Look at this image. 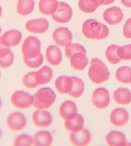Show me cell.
I'll use <instances>...</instances> for the list:
<instances>
[{
  "label": "cell",
  "mask_w": 131,
  "mask_h": 146,
  "mask_svg": "<svg viewBox=\"0 0 131 146\" xmlns=\"http://www.w3.org/2000/svg\"><path fill=\"white\" fill-rule=\"evenodd\" d=\"M82 33L88 39L101 40L106 38L109 31L104 24L95 19H89L82 25Z\"/></svg>",
  "instance_id": "obj_1"
},
{
  "label": "cell",
  "mask_w": 131,
  "mask_h": 146,
  "mask_svg": "<svg viewBox=\"0 0 131 146\" xmlns=\"http://www.w3.org/2000/svg\"><path fill=\"white\" fill-rule=\"evenodd\" d=\"M88 76L93 82L101 84L109 79L110 73L104 62L98 58H93L91 61Z\"/></svg>",
  "instance_id": "obj_2"
},
{
  "label": "cell",
  "mask_w": 131,
  "mask_h": 146,
  "mask_svg": "<svg viewBox=\"0 0 131 146\" xmlns=\"http://www.w3.org/2000/svg\"><path fill=\"white\" fill-rule=\"evenodd\" d=\"M56 99L54 90L50 88H42L32 96V105L40 110L51 107Z\"/></svg>",
  "instance_id": "obj_3"
},
{
  "label": "cell",
  "mask_w": 131,
  "mask_h": 146,
  "mask_svg": "<svg viewBox=\"0 0 131 146\" xmlns=\"http://www.w3.org/2000/svg\"><path fill=\"white\" fill-rule=\"evenodd\" d=\"M41 42L36 37L30 36L25 39L22 46L23 59H34L41 54Z\"/></svg>",
  "instance_id": "obj_4"
},
{
  "label": "cell",
  "mask_w": 131,
  "mask_h": 146,
  "mask_svg": "<svg viewBox=\"0 0 131 146\" xmlns=\"http://www.w3.org/2000/svg\"><path fill=\"white\" fill-rule=\"evenodd\" d=\"M52 18L59 23L69 22L73 17V11L69 4L65 2H59L56 12L52 15Z\"/></svg>",
  "instance_id": "obj_5"
},
{
  "label": "cell",
  "mask_w": 131,
  "mask_h": 146,
  "mask_svg": "<svg viewBox=\"0 0 131 146\" xmlns=\"http://www.w3.org/2000/svg\"><path fill=\"white\" fill-rule=\"evenodd\" d=\"M11 102L19 109H27L32 104V96L24 91H16L12 94Z\"/></svg>",
  "instance_id": "obj_6"
},
{
  "label": "cell",
  "mask_w": 131,
  "mask_h": 146,
  "mask_svg": "<svg viewBox=\"0 0 131 146\" xmlns=\"http://www.w3.org/2000/svg\"><path fill=\"white\" fill-rule=\"evenodd\" d=\"M93 103L98 109H105L110 103L109 93L104 88H99L95 90L93 94Z\"/></svg>",
  "instance_id": "obj_7"
},
{
  "label": "cell",
  "mask_w": 131,
  "mask_h": 146,
  "mask_svg": "<svg viewBox=\"0 0 131 146\" xmlns=\"http://www.w3.org/2000/svg\"><path fill=\"white\" fill-rule=\"evenodd\" d=\"M22 37L21 32L18 30H9L0 36V42L5 46L11 48L18 45Z\"/></svg>",
  "instance_id": "obj_8"
},
{
  "label": "cell",
  "mask_w": 131,
  "mask_h": 146,
  "mask_svg": "<svg viewBox=\"0 0 131 146\" xmlns=\"http://www.w3.org/2000/svg\"><path fill=\"white\" fill-rule=\"evenodd\" d=\"M53 38L58 46H66L71 42L73 34L66 27H59L53 33Z\"/></svg>",
  "instance_id": "obj_9"
},
{
  "label": "cell",
  "mask_w": 131,
  "mask_h": 146,
  "mask_svg": "<svg viewBox=\"0 0 131 146\" xmlns=\"http://www.w3.org/2000/svg\"><path fill=\"white\" fill-rule=\"evenodd\" d=\"M7 124L11 130L18 131L23 129L26 126V120L22 113L14 112L9 115L7 119Z\"/></svg>",
  "instance_id": "obj_10"
},
{
  "label": "cell",
  "mask_w": 131,
  "mask_h": 146,
  "mask_svg": "<svg viewBox=\"0 0 131 146\" xmlns=\"http://www.w3.org/2000/svg\"><path fill=\"white\" fill-rule=\"evenodd\" d=\"M103 17L107 23L110 25H116L123 19V13L120 7H112L105 10Z\"/></svg>",
  "instance_id": "obj_11"
},
{
  "label": "cell",
  "mask_w": 131,
  "mask_h": 146,
  "mask_svg": "<svg viewBox=\"0 0 131 146\" xmlns=\"http://www.w3.org/2000/svg\"><path fill=\"white\" fill-rule=\"evenodd\" d=\"M110 120L116 127H123L129 120V115L127 111L123 108H116L110 113Z\"/></svg>",
  "instance_id": "obj_12"
},
{
  "label": "cell",
  "mask_w": 131,
  "mask_h": 146,
  "mask_svg": "<svg viewBox=\"0 0 131 146\" xmlns=\"http://www.w3.org/2000/svg\"><path fill=\"white\" fill-rule=\"evenodd\" d=\"M25 28L28 31L35 34H43L49 28V23L46 19L39 18L28 21Z\"/></svg>",
  "instance_id": "obj_13"
},
{
  "label": "cell",
  "mask_w": 131,
  "mask_h": 146,
  "mask_svg": "<svg viewBox=\"0 0 131 146\" xmlns=\"http://www.w3.org/2000/svg\"><path fill=\"white\" fill-rule=\"evenodd\" d=\"M91 140V135L87 129L83 128L77 132H72L70 135V141L75 145H87Z\"/></svg>",
  "instance_id": "obj_14"
},
{
  "label": "cell",
  "mask_w": 131,
  "mask_h": 146,
  "mask_svg": "<svg viewBox=\"0 0 131 146\" xmlns=\"http://www.w3.org/2000/svg\"><path fill=\"white\" fill-rule=\"evenodd\" d=\"M32 120L34 124L39 127H48L52 122L51 114L48 111L40 109L33 114Z\"/></svg>",
  "instance_id": "obj_15"
},
{
  "label": "cell",
  "mask_w": 131,
  "mask_h": 146,
  "mask_svg": "<svg viewBox=\"0 0 131 146\" xmlns=\"http://www.w3.org/2000/svg\"><path fill=\"white\" fill-rule=\"evenodd\" d=\"M59 114L63 119L69 120L76 117L77 115V107L75 103L71 100H67L60 105Z\"/></svg>",
  "instance_id": "obj_16"
},
{
  "label": "cell",
  "mask_w": 131,
  "mask_h": 146,
  "mask_svg": "<svg viewBox=\"0 0 131 146\" xmlns=\"http://www.w3.org/2000/svg\"><path fill=\"white\" fill-rule=\"evenodd\" d=\"M73 84L72 78L65 75L59 76L55 82L57 90L62 94H69L72 90Z\"/></svg>",
  "instance_id": "obj_17"
},
{
  "label": "cell",
  "mask_w": 131,
  "mask_h": 146,
  "mask_svg": "<svg viewBox=\"0 0 131 146\" xmlns=\"http://www.w3.org/2000/svg\"><path fill=\"white\" fill-rule=\"evenodd\" d=\"M87 53L78 52L73 54L69 57L71 66L76 70H83L87 66L88 59L86 57Z\"/></svg>",
  "instance_id": "obj_18"
},
{
  "label": "cell",
  "mask_w": 131,
  "mask_h": 146,
  "mask_svg": "<svg viewBox=\"0 0 131 146\" xmlns=\"http://www.w3.org/2000/svg\"><path fill=\"white\" fill-rule=\"evenodd\" d=\"M46 58L50 64L53 66H58L62 61V52L57 46L51 45L46 49Z\"/></svg>",
  "instance_id": "obj_19"
},
{
  "label": "cell",
  "mask_w": 131,
  "mask_h": 146,
  "mask_svg": "<svg viewBox=\"0 0 131 146\" xmlns=\"http://www.w3.org/2000/svg\"><path fill=\"white\" fill-rule=\"evenodd\" d=\"M106 143L110 146H124L127 144L125 135L123 133L117 131H112L106 137Z\"/></svg>",
  "instance_id": "obj_20"
},
{
  "label": "cell",
  "mask_w": 131,
  "mask_h": 146,
  "mask_svg": "<svg viewBox=\"0 0 131 146\" xmlns=\"http://www.w3.org/2000/svg\"><path fill=\"white\" fill-rule=\"evenodd\" d=\"M115 102L120 105H128L131 102V92L125 88H119L113 94Z\"/></svg>",
  "instance_id": "obj_21"
},
{
  "label": "cell",
  "mask_w": 131,
  "mask_h": 146,
  "mask_svg": "<svg viewBox=\"0 0 131 146\" xmlns=\"http://www.w3.org/2000/svg\"><path fill=\"white\" fill-rule=\"evenodd\" d=\"M59 7L57 0H40L39 3V9L42 14L52 15L56 12Z\"/></svg>",
  "instance_id": "obj_22"
},
{
  "label": "cell",
  "mask_w": 131,
  "mask_h": 146,
  "mask_svg": "<svg viewBox=\"0 0 131 146\" xmlns=\"http://www.w3.org/2000/svg\"><path fill=\"white\" fill-rule=\"evenodd\" d=\"M52 142V136L48 131L37 133L33 138V145L36 146H49Z\"/></svg>",
  "instance_id": "obj_23"
},
{
  "label": "cell",
  "mask_w": 131,
  "mask_h": 146,
  "mask_svg": "<svg viewBox=\"0 0 131 146\" xmlns=\"http://www.w3.org/2000/svg\"><path fill=\"white\" fill-rule=\"evenodd\" d=\"M65 127L71 132H77L84 128V120L80 115H77L74 119L65 120Z\"/></svg>",
  "instance_id": "obj_24"
},
{
  "label": "cell",
  "mask_w": 131,
  "mask_h": 146,
  "mask_svg": "<svg viewBox=\"0 0 131 146\" xmlns=\"http://www.w3.org/2000/svg\"><path fill=\"white\" fill-rule=\"evenodd\" d=\"M34 0H19L17 4V13L22 16H27L34 9Z\"/></svg>",
  "instance_id": "obj_25"
},
{
  "label": "cell",
  "mask_w": 131,
  "mask_h": 146,
  "mask_svg": "<svg viewBox=\"0 0 131 146\" xmlns=\"http://www.w3.org/2000/svg\"><path fill=\"white\" fill-rule=\"evenodd\" d=\"M53 77V72L50 67L44 66L36 72V79L39 84H46L50 82Z\"/></svg>",
  "instance_id": "obj_26"
},
{
  "label": "cell",
  "mask_w": 131,
  "mask_h": 146,
  "mask_svg": "<svg viewBox=\"0 0 131 146\" xmlns=\"http://www.w3.org/2000/svg\"><path fill=\"white\" fill-rule=\"evenodd\" d=\"M116 78L118 81L121 83H131V68L127 66L120 67L116 72Z\"/></svg>",
  "instance_id": "obj_27"
},
{
  "label": "cell",
  "mask_w": 131,
  "mask_h": 146,
  "mask_svg": "<svg viewBox=\"0 0 131 146\" xmlns=\"http://www.w3.org/2000/svg\"><path fill=\"white\" fill-rule=\"evenodd\" d=\"M71 78L73 84L69 95L73 98H79L84 92V83L79 78L76 77H71Z\"/></svg>",
  "instance_id": "obj_28"
},
{
  "label": "cell",
  "mask_w": 131,
  "mask_h": 146,
  "mask_svg": "<svg viewBox=\"0 0 131 146\" xmlns=\"http://www.w3.org/2000/svg\"><path fill=\"white\" fill-rule=\"evenodd\" d=\"M118 48H119V46L116 44L110 45L107 47L105 51V57L110 64H116L122 61L118 55Z\"/></svg>",
  "instance_id": "obj_29"
},
{
  "label": "cell",
  "mask_w": 131,
  "mask_h": 146,
  "mask_svg": "<svg viewBox=\"0 0 131 146\" xmlns=\"http://www.w3.org/2000/svg\"><path fill=\"white\" fill-rule=\"evenodd\" d=\"M79 7L85 13H92L99 7V4L97 0H79Z\"/></svg>",
  "instance_id": "obj_30"
},
{
  "label": "cell",
  "mask_w": 131,
  "mask_h": 146,
  "mask_svg": "<svg viewBox=\"0 0 131 146\" xmlns=\"http://www.w3.org/2000/svg\"><path fill=\"white\" fill-rule=\"evenodd\" d=\"M22 83L28 88H35L39 85L36 79V72L28 73L22 79Z\"/></svg>",
  "instance_id": "obj_31"
},
{
  "label": "cell",
  "mask_w": 131,
  "mask_h": 146,
  "mask_svg": "<svg viewBox=\"0 0 131 146\" xmlns=\"http://www.w3.org/2000/svg\"><path fill=\"white\" fill-rule=\"evenodd\" d=\"M80 52H86V50L83 46L82 45L78 44V43H73V42H70V43L67 44L65 48V53L66 55L69 58L71 55L75 54V53Z\"/></svg>",
  "instance_id": "obj_32"
},
{
  "label": "cell",
  "mask_w": 131,
  "mask_h": 146,
  "mask_svg": "<svg viewBox=\"0 0 131 146\" xmlns=\"http://www.w3.org/2000/svg\"><path fill=\"white\" fill-rule=\"evenodd\" d=\"M118 55L120 59L123 61L131 60V44L119 46L118 50Z\"/></svg>",
  "instance_id": "obj_33"
},
{
  "label": "cell",
  "mask_w": 131,
  "mask_h": 146,
  "mask_svg": "<svg viewBox=\"0 0 131 146\" xmlns=\"http://www.w3.org/2000/svg\"><path fill=\"white\" fill-rule=\"evenodd\" d=\"M33 144V139L30 136L25 134L17 137L14 141L13 145L15 146H29Z\"/></svg>",
  "instance_id": "obj_34"
},
{
  "label": "cell",
  "mask_w": 131,
  "mask_h": 146,
  "mask_svg": "<svg viewBox=\"0 0 131 146\" xmlns=\"http://www.w3.org/2000/svg\"><path fill=\"white\" fill-rule=\"evenodd\" d=\"M23 60L26 66L32 68H37L41 66L43 62V55L41 54L39 56L34 59H23Z\"/></svg>",
  "instance_id": "obj_35"
},
{
  "label": "cell",
  "mask_w": 131,
  "mask_h": 146,
  "mask_svg": "<svg viewBox=\"0 0 131 146\" xmlns=\"http://www.w3.org/2000/svg\"><path fill=\"white\" fill-rule=\"evenodd\" d=\"M14 55L13 52H11L6 57L0 59V67L2 68H7L13 64Z\"/></svg>",
  "instance_id": "obj_36"
},
{
  "label": "cell",
  "mask_w": 131,
  "mask_h": 146,
  "mask_svg": "<svg viewBox=\"0 0 131 146\" xmlns=\"http://www.w3.org/2000/svg\"><path fill=\"white\" fill-rule=\"evenodd\" d=\"M123 34L127 39H131V17L128 19L123 25Z\"/></svg>",
  "instance_id": "obj_37"
},
{
  "label": "cell",
  "mask_w": 131,
  "mask_h": 146,
  "mask_svg": "<svg viewBox=\"0 0 131 146\" xmlns=\"http://www.w3.org/2000/svg\"><path fill=\"white\" fill-rule=\"evenodd\" d=\"M12 51L10 49V48L5 46L0 42V59L3 58L8 55Z\"/></svg>",
  "instance_id": "obj_38"
},
{
  "label": "cell",
  "mask_w": 131,
  "mask_h": 146,
  "mask_svg": "<svg viewBox=\"0 0 131 146\" xmlns=\"http://www.w3.org/2000/svg\"><path fill=\"white\" fill-rule=\"evenodd\" d=\"M121 2L124 6L131 8V0H121Z\"/></svg>",
  "instance_id": "obj_39"
},
{
  "label": "cell",
  "mask_w": 131,
  "mask_h": 146,
  "mask_svg": "<svg viewBox=\"0 0 131 146\" xmlns=\"http://www.w3.org/2000/svg\"><path fill=\"white\" fill-rule=\"evenodd\" d=\"M115 1V0H105V3H104V5H109L110 3H113Z\"/></svg>",
  "instance_id": "obj_40"
},
{
  "label": "cell",
  "mask_w": 131,
  "mask_h": 146,
  "mask_svg": "<svg viewBox=\"0 0 131 146\" xmlns=\"http://www.w3.org/2000/svg\"><path fill=\"white\" fill-rule=\"evenodd\" d=\"M97 1H98V4H99V6H100V5H102L104 4L105 0H97Z\"/></svg>",
  "instance_id": "obj_41"
},
{
  "label": "cell",
  "mask_w": 131,
  "mask_h": 146,
  "mask_svg": "<svg viewBox=\"0 0 131 146\" xmlns=\"http://www.w3.org/2000/svg\"><path fill=\"white\" fill-rule=\"evenodd\" d=\"M1 15H2V7L1 5H0V17L1 16Z\"/></svg>",
  "instance_id": "obj_42"
},
{
  "label": "cell",
  "mask_w": 131,
  "mask_h": 146,
  "mask_svg": "<svg viewBox=\"0 0 131 146\" xmlns=\"http://www.w3.org/2000/svg\"><path fill=\"white\" fill-rule=\"evenodd\" d=\"M1 137H2V131L1 129H0V139H1Z\"/></svg>",
  "instance_id": "obj_43"
},
{
  "label": "cell",
  "mask_w": 131,
  "mask_h": 146,
  "mask_svg": "<svg viewBox=\"0 0 131 146\" xmlns=\"http://www.w3.org/2000/svg\"><path fill=\"white\" fill-rule=\"evenodd\" d=\"M1 106H2V102H1V99H0V109H1Z\"/></svg>",
  "instance_id": "obj_44"
},
{
  "label": "cell",
  "mask_w": 131,
  "mask_h": 146,
  "mask_svg": "<svg viewBox=\"0 0 131 146\" xmlns=\"http://www.w3.org/2000/svg\"><path fill=\"white\" fill-rule=\"evenodd\" d=\"M1 28L0 27V35H1Z\"/></svg>",
  "instance_id": "obj_45"
},
{
  "label": "cell",
  "mask_w": 131,
  "mask_h": 146,
  "mask_svg": "<svg viewBox=\"0 0 131 146\" xmlns=\"http://www.w3.org/2000/svg\"><path fill=\"white\" fill-rule=\"evenodd\" d=\"M0 76H1V73H0Z\"/></svg>",
  "instance_id": "obj_46"
},
{
  "label": "cell",
  "mask_w": 131,
  "mask_h": 146,
  "mask_svg": "<svg viewBox=\"0 0 131 146\" xmlns=\"http://www.w3.org/2000/svg\"><path fill=\"white\" fill-rule=\"evenodd\" d=\"M130 84H131V83H130Z\"/></svg>",
  "instance_id": "obj_47"
}]
</instances>
